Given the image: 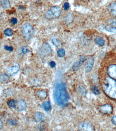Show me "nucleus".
Instances as JSON below:
<instances>
[{"label": "nucleus", "mask_w": 116, "mask_h": 131, "mask_svg": "<svg viewBox=\"0 0 116 131\" xmlns=\"http://www.w3.org/2000/svg\"><path fill=\"white\" fill-rule=\"evenodd\" d=\"M54 98L60 106H66L69 102V95L66 91V85L64 82L58 84L55 87Z\"/></svg>", "instance_id": "1"}, {"label": "nucleus", "mask_w": 116, "mask_h": 131, "mask_svg": "<svg viewBox=\"0 0 116 131\" xmlns=\"http://www.w3.org/2000/svg\"><path fill=\"white\" fill-rule=\"evenodd\" d=\"M104 90L108 96L116 99V81L111 78L109 77L104 85Z\"/></svg>", "instance_id": "2"}, {"label": "nucleus", "mask_w": 116, "mask_h": 131, "mask_svg": "<svg viewBox=\"0 0 116 131\" xmlns=\"http://www.w3.org/2000/svg\"><path fill=\"white\" fill-rule=\"evenodd\" d=\"M21 32L23 36L27 40H30L33 37L34 29L32 25L29 23H26L22 26Z\"/></svg>", "instance_id": "3"}, {"label": "nucleus", "mask_w": 116, "mask_h": 131, "mask_svg": "<svg viewBox=\"0 0 116 131\" xmlns=\"http://www.w3.org/2000/svg\"><path fill=\"white\" fill-rule=\"evenodd\" d=\"M61 14V9L59 7L55 6L52 7L45 14L46 19L48 20H52L58 18Z\"/></svg>", "instance_id": "4"}, {"label": "nucleus", "mask_w": 116, "mask_h": 131, "mask_svg": "<svg viewBox=\"0 0 116 131\" xmlns=\"http://www.w3.org/2000/svg\"><path fill=\"white\" fill-rule=\"evenodd\" d=\"M52 49L48 43L44 44L38 51V54L41 57H45L50 55L51 53Z\"/></svg>", "instance_id": "5"}, {"label": "nucleus", "mask_w": 116, "mask_h": 131, "mask_svg": "<svg viewBox=\"0 0 116 131\" xmlns=\"http://www.w3.org/2000/svg\"><path fill=\"white\" fill-rule=\"evenodd\" d=\"M79 128L81 131H94V126L89 121H83L80 122Z\"/></svg>", "instance_id": "6"}, {"label": "nucleus", "mask_w": 116, "mask_h": 131, "mask_svg": "<svg viewBox=\"0 0 116 131\" xmlns=\"http://www.w3.org/2000/svg\"><path fill=\"white\" fill-rule=\"evenodd\" d=\"M86 59V57L85 56H82L80 57V59L78 61H77L74 64L72 67V69L73 70L75 71L78 70L81 65L84 63Z\"/></svg>", "instance_id": "7"}, {"label": "nucleus", "mask_w": 116, "mask_h": 131, "mask_svg": "<svg viewBox=\"0 0 116 131\" xmlns=\"http://www.w3.org/2000/svg\"><path fill=\"white\" fill-rule=\"evenodd\" d=\"M94 63V59L93 57L88 58L85 65V70L87 72H90L93 67Z\"/></svg>", "instance_id": "8"}, {"label": "nucleus", "mask_w": 116, "mask_h": 131, "mask_svg": "<svg viewBox=\"0 0 116 131\" xmlns=\"http://www.w3.org/2000/svg\"><path fill=\"white\" fill-rule=\"evenodd\" d=\"M100 110L103 113L110 114L112 112L113 108L111 105L107 104L100 106Z\"/></svg>", "instance_id": "9"}, {"label": "nucleus", "mask_w": 116, "mask_h": 131, "mask_svg": "<svg viewBox=\"0 0 116 131\" xmlns=\"http://www.w3.org/2000/svg\"><path fill=\"white\" fill-rule=\"evenodd\" d=\"M20 67L19 65L17 63H15L13 67H8L7 69V71L10 75H13L16 74L19 70Z\"/></svg>", "instance_id": "10"}, {"label": "nucleus", "mask_w": 116, "mask_h": 131, "mask_svg": "<svg viewBox=\"0 0 116 131\" xmlns=\"http://www.w3.org/2000/svg\"><path fill=\"white\" fill-rule=\"evenodd\" d=\"M108 74L112 78L116 77V65H113L109 67L108 70Z\"/></svg>", "instance_id": "11"}, {"label": "nucleus", "mask_w": 116, "mask_h": 131, "mask_svg": "<svg viewBox=\"0 0 116 131\" xmlns=\"http://www.w3.org/2000/svg\"><path fill=\"white\" fill-rule=\"evenodd\" d=\"M26 102L24 100H20L17 103V108L19 111H22L26 108Z\"/></svg>", "instance_id": "12"}, {"label": "nucleus", "mask_w": 116, "mask_h": 131, "mask_svg": "<svg viewBox=\"0 0 116 131\" xmlns=\"http://www.w3.org/2000/svg\"><path fill=\"white\" fill-rule=\"evenodd\" d=\"M44 118V114L40 112L36 113L34 116L35 120L36 122H39L41 121Z\"/></svg>", "instance_id": "13"}, {"label": "nucleus", "mask_w": 116, "mask_h": 131, "mask_svg": "<svg viewBox=\"0 0 116 131\" xmlns=\"http://www.w3.org/2000/svg\"><path fill=\"white\" fill-rule=\"evenodd\" d=\"M109 10L113 16H116V3L113 2L111 3L109 7Z\"/></svg>", "instance_id": "14"}, {"label": "nucleus", "mask_w": 116, "mask_h": 131, "mask_svg": "<svg viewBox=\"0 0 116 131\" xmlns=\"http://www.w3.org/2000/svg\"><path fill=\"white\" fill-rule=\"evenodd\" d=\"M94 41L99 46H104L105 44V41L101 38L97 37L96 38L94 39Z\"/></svg>", "instance_id": "15"}, {"label": "nucleus", "mask_w": 116, "mask_h": 131, "mask_svg": "<svg viewBox=\"0 0 116 131\" xmlns=\"http://www.w3.org/2000/svg\"><path fill=\"white\" fill-rule=\"evenodd\" d=\"M9 79V77L6 74L2 73L0 75V81L1 82H7Z\"/></svg>", "instance_id": "16"}, {"label": "nucleus", "mask_w": 116, "mask_h": 131, "mask_svg": "<svg viewBox=\"0 0 116 131\" xmlns=\"http://www.w3.org/2000/svg\"><path fill=\"white\" fill-rule=\"evenodd\" d=\"M0 4L4 9H8L10 7V4L9 1H1Z\"/></svg>", "instance_id": "17"}, {"label": "nucleus", "mask_w": 116, "mask_h": 131, "mask_svg": "<svg viewBox=\"0 0 116 131\" xmlns=\"http://www.w3.org/2000/svg\"><path fill=\"white\" fill-rule=\"evenodd\" d=\"M53 44L57 47H60L61 46V43L59 39L57 38H53L52 40Z\"/></svg>", "instance_id": "18"}, {"label": "nucleus", "mask_w": 116, "mask_h": 131, "mask_svg": "<svg viewBox=\"0 0 116 131\" xmlns=\"http://www.w3.org/2000/svg\"><path fill=\"white\" fill-rule=\"evenodd\" d=\"M7 104L11 108H15L16 105V101L14 99H10L8 101Z\"/></svg>", "instance_id": "19"}, {"label": "nucleus", "mask_w": 116, "mask_h": 131, "mask_svg": "<svg viewBox=\"0 0 116 131\" xmlns=\"http://www.w3.org/2000/svg\"><path fill=\"white\" fill-rule=\"evenodd\" d=\"M42 106H43L44 110L46 111L50 110V109H51V107L50 102L49 101L43 103L42 104Z\"/></svg>", "instance_id": "20"}, {"label": "nucleus", "mask_w": 116, "mask_h": 131, "mask_svg": "<svg viewBox=\"0 0 116 131\" xmlns=\"http://www.w3.org/2000/svg\"><path fill=\"white\" fill-rule=\"evenodd\" d=\"M105 29L108 32L111 33H116V27L110 25H108L105 27Z\"/></svg>", "instance_id": "21"}, {"label": "nucleus", "mask_w": 116, "mask_h": 131, "mask_svg": "<svg viewBox=\"0 0 116 131\" xmlns=\"http://www.w3.org/2000/svg\"><path fill=\"white\" fill-rule=\"evenodd\" d=\"M38 96L41 98H45L47 96V94L45 91H41L37 92Z\"/></svg>", "instance_id": "22"}, {"label": "nucleus", "mask_w": 116, "mask_h": 131, "mask_svg": "<svg viewBox=\"0 0 116 131\" xmlns=\"http://www.w3.org/2000/svg\"><path fill=\"white\" fill-rule=\"evenodd\" d=\"M57 54L58 56L60 57H63L65 55V51L63 48H60L57 51Z\"/></svg>", "instance_id": "23"}, {"label": "nucleus", "mask_w": 116, "mask_h": 131, "mask_svg": "<svg viewBox=\"0 0 116 131\" xmlns=\"http://www.w3.org/2000/svg\"><path fill=\"white\" fill-rule=\"evenodd\" d=\"M91 90L93 93H94L95 95H98L100 94V91L97 86H93L91 88Z\"/></svg>", "instance_id": "24"}, {"label": "nucleus", "mask_w": 116, "mask_h": 131, "mask_svg": "<svg viewBox=\"0 0 116 131\" xmlns=\"http://www.w3.org/2000/svg\"><path fill=\"white\" fill-rule=\"evenodd\" d=\"M4 34L8 36H11L13 34V31L11 28H7L4 31Z\"/></svg>", "instance_id": "25"}, {"label": "nucleus", "mask_w": 116, "mask_h": 131, "mask_svg": "<svg viewBox=\"0 0 116 131\" xmlns=\"http://www.w3.org/2000/svg\"><path fill=\"white\" fill-rule=\"evenodd\" d=\"M79 91L80 94H82V95H85L87 93L86 89L84 86L81 85L79 87Z\"/></svg>", "instance_id": "26"}, {"label": "nucleus", "mask_w": 116, "mask_h": 131, "mask_svg": "<svg viewBox=\"0 0 116 131\" xmlns=\"http://www.w3.org/2000/svg\"><path fill=\"white\" fill-rule=\"evenodd\" d=\"M8 123L10 125L12 126L17 125L18 124V122L17 120L12 119H9L7 120Z\"/></svg>", "instance_id": "27"}, {"label": "nucleus", "mask_w": 116, "mask_h": 131, "mask_svg": "<svg viewBox=\"0 0 116 131\" xmlns=\"http://www.w3.org/2000/svg\"><path fill=\"white\" fill-rule=\"evenodd\" d=\"M12 92L10 90L8 89L5 91V92H3V96L5 97H7L8 96H10L11 94H12Z\"/></svg>", "instance_id": "28"}, {"label": "nucleus", "mask_w": 116, "mask_h": 131, "mask_svg": "<svg viewBox=\"0 0 116 131\" xmlns=\"http://www.w3.org/2000/svg\"><path fill=\"white\" fill-rule=\"evenodd\" d=\"M21 50H22V53L24 54H27V53H29L30 52V50H29V49L25 46L22 47V48H21Z\"/></svg>", "instance_id": "29"}, {"label": "nucleus", "mask_w": 116, "mask_h": 131, "mask_svg": "<svg viewBox=\"0 0 116 131\" xmlns=\"http://www.w3.org/2000/svg\"><path fill=\"white\" fill-rule=\"evenodd\" d=\"M70 8V5L68 2H65L63 5V8L65 10H67Z\"/></svg>", "instance_id": "30"}, {"label": "nucleus", "mask_w": 116, "mask_h": 131, "mask_svg": "<svg viewBox=\"0 0 116 131\" xmlns=\"http://www.w3.org/2000/svg\"><path fill=\"white\" fill-rule=\"evenodd\" d=\"M4 48L6 50L10 52H12L13 50V48L12 46H8V45H5Z\"/></svg>", "instance_id": "31"}, {"label": "nucleus", "mask_w": 116, "mask_h": 131, "mask_svg": "<svg viewBox=\"0 0 116 131\" xmlns=\"http://www.w3.org/2000/svg\"><path fill=\"white\" fill-rule=\"evenodd\" d=\"M11 22L13 25H15V24H17L18 21L17 19L15 18H12L10 20Z\"/></svg>", "instance_id": "32"}, {"label": "nucleus", "mask_w": 116, "mask_h": 131, "mask_svg": "<svg viewBox=\"0 0 116 131\" xmlns=\"http://www.w3.org/2000/svg\"><path fill=\"white\" fill-rule=\"evenodd\" d=\"M49 65H50V67H51V68H54L56 66V63L54 61H52L49 63Z\"/></svg>", "instance_id": "33"}, {"label": "nucleus", "mask_w": 116, "mask_h": 131, "mask_svg": "<svg viewBox=\"0 0 116 131\" xmlns=\"http://www.w3.org/2000/svg\"><path fill=\"white\" fill-rule=\"evenodd\" d=\"M111 120L112 123L116 125V116H113Z\"/></svg>", "instance_id": "34"}, {"label": "nucleus", "mask_w": 116, "mask_h": 131, "mask_svg": "<svg viewBox=\"0 0 116 131\" xmlns=\"http://www.w3.org/2000/svg\"><path fill=\"white\" fill-rule=\"evenodd\" d=\"M2 127V122L1 119L0 118V130H1Z\"/></svg>", "instance_id": "35"}, {"label": "nucleus", "mask_w": 116, "mask_h": 131, "mask_svg": "<svg viewBox=\"0 0 116 131\" xmlns=\"http://www.w3.org/2000/svg\"><path fill=\"white\" fill-rule=\"evenodd\" d=\"M19 8L20 9H23V8H24V7L23 6H19Z\"/></svg>", "instance_id": "36"}, {"label": "nucleus", "mask_w": 116, "mask_h": 131, "mask_svg": "<svg viewBox=\"0 0 116 131\" xmlns=\"http://www.w3.org/2000/svg\"><path fill=\"white\" fill-rule=\"evenodd\" d=\"M1 48V43L0 42V50Z\"/></svg>", "instance_id": "37"}, {"label": "nucleus", "mask_w": 116, "mask_h": 131, "mask_svg": "<svg viewBox=\"0 0 116 131\" xmlns=\"http://www.w3.org/2000/svg\"></svg>", "instance_id": "38"}, {"label": "nucleus", "mask_w": 116, "mask_h": 131, "mask_svg": "<svg viewBox=\"0 0 116 131\" xmlns=\"http://www.w3.org/2000/svg\"></svg>", "instance_id": "39"}]
</instances>
